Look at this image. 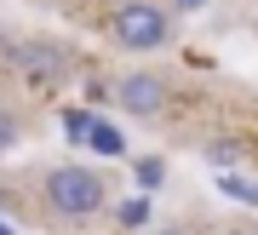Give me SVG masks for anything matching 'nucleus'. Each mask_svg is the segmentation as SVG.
<instances>
[{"instance_id":"f257e3e1","label":"nucleus","mask_w":258,"mask_h":235,"mask_svg":"<svg viewBox=\"0 0 258 235\" xmlns=\"http://www.w3.org/2000/svg\"><path fill=\"white\" fill-rule=\"evenodd\" d=\"M40 195H46V207L63 218V224H92V218L109 207V190H103V178L92 166H52L46 178H40Z\"/></svg>"},{"instance_id":"f03ea898","label":"nucleus","mask_w":258,"mask_h":235,"mask_svg":"<svg viewBox=\"0 0 258 235\" xmlns=\"http://www.w3.org/2000/svg\"><path fill=\"white\" fill-rule=\"evenodd\" d=\"M109 40L126 46V52H161L172 40V18L155 0H120L115 18H109Z\"/></svg>"},{"instance_id":"7ed1b4c3","label":"nucleus","mask_w":258,"mask_h":235,"mask_svg":"<svg viewBox=\"0 0 258 235\" xmlns=\"http://www.w3.org/2000/svg\"><path fill=\"white\" fill-rule=\"evenodd\" d=\"M115 103L126 109V115H138V121L161 115V109H166V75H155V69L120 75V81H115Z\"/></svg>"},{"instance_id":"20e7f679","label":"nucleus","mask_w":258,"mask_h":235,"mask_svg":"<svg viewBox=\"0 0 258 235\" xmlns=\"http://www.w3.org/2000/svg\"><path fill=\"white\" fill-rule=\"evenodd\" d=\"M12 57H18V69L29 75V81H40V86H57V81H69V52H63V46L23 40V46H12Z\"/></svg>"},{"instance_id":"39448f33","label":"nucleus","mask_w":258,"mask_h":235,"mask_svg":"<svg viewBox=\"0 0 258 235\" xmlns=\"http://www.w3.org/2000/svg\"><path fill=\"white\" fill-rule=\"evenodd\" d=\"M86 144H92L98 155H126V132H120V127H109V121H98Z\"/></svg>"},{"instance_id":"423d86ee","label":"nucleus","mask_w":258,"mask_h":235,"mask_svg":"<svg viewBox=\"0 0 258 235\" xmlns=\"http://www.w3.org/2000/svg\"><path fill=\"white\" fill-rule=\"evenodd\" d=\"M92 127H98V115H86V109H69V115H63V138H69V144H86Z\"/></svg>"},{"instance_id":"0eeeda50","label":"nucleus","mask_w":258,"mask_h":235,"mask_svg":"<svg viewBox=\"0 0 258 235\" xmlns=\"http://www.w3.org/2000/svg\"><path fill=\"white\" fill-rule=\"evenodd\" d=\"M120 224H126V229H144V224H149V201H144V195L120 201Z\"/></svg>"},{"instance_id":"6e6552de","label":"nucleus","mask_w":258,"mask_h":235,"mask_svg":"<svg viewBox=\"0 0 258 235\" xmlns=\"http://www.w3.org/2000/svg\"><path fill=\"white\" fill-rule=\"evenodd\" d=\"M132 172H138V184H144V190H161V178H166V166L155 161V155H144V161L132 166Z\"/></svg>"},{"instance_id":"1a4fd4ad","label":"nucleus","mask_w":258,"mask_h":235,"mask_svg":"<svg viewBox=\"0 0 258 235\" xmlns=\"http://www.w3.org/2000/svg\"><path fill=\"white\" fill-rule=\"evenodd\" d=\"M18 138H23V127H18V115H12L6 103H0V155H6L12 144H18Z\"/></svg>"},{"instance_id":"9d476101","label":"nucleus","mask_w":258,"mask_h":235,"mask_svg":"<svg viewBox=\"0 0 258 235\" xmlns=\"http://www.w3.org/2000/svg\"><path fill=\"white\" fill-rule=\"evenodd\" d=\"M224 195H235V201H247V207H258V184H247V178H224Z\"/></svg>"},{"instance_id":"9b49d317","label":"nucleus","mask_w":258,"mask_h":235,"mask_svg":"<svg viewBox=\"0 0 258 235\" xmlns=\"http://www.w3.org/2000/svg\"><path fill=\"white\" fill-rule=\"evenodd\" d=\"M184 6H201V0H184Z\"/></svg>"},{"instance_id":"f8f14e48","label":"nucleus","mask_w":258,"mask_h":235,"mask_svg":"<svg viewBox=\"0 0 258 235\" xmlns=\"http://www.w3.org/2000/svg\"><path fill=\"white\" fill-rule=\"evenodd\" d=\"M0 235H12V229H6V224H0Z\"/></svg>"},{"instance_id":"ddd939ff","label":"nucleus","mask_w":258,"mask_h":235,"mask_svg":"<svg viewBox=\"0 0 258 235\" xmlns=\"http://www.w3.org/2000/svg\"><path fill=\"white\" fill-rule=\"evenodd\" d=\"M166 235H178V229H166Z\"/></svg>"}]
</instances>
